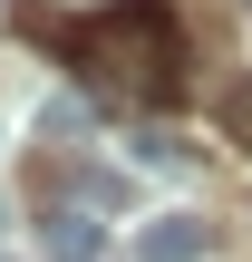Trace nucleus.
I'll list each match as a JSON object with an SVG mask.
<instances>
[{"instance_id":"1","label":"nucleus","mask_w":252,"mask_h":262,"mask_svg":"<svg viewBox=\"0 0 252 262\" xmlns=\"http://www.w3.org/2000/svg\"><path fill=\"white\" fill-rule=\"evenodd\" d=\"M97 58V78H117V88H175V19L155 10V0H126V10H107L87 39H78V68Z\"/></svg>"},{"instance_id":"2","label":"nucleus","mask_w":252,"mask_h":262,"mask_svg":"<svg viewBox=\"0 0 252 262\" xmlns=\"http://www.w3.org/2000/svg\"><path fill=\"white\" fill-rule=\"evenodd\" d=\"M204 253H214V224L204 214H155L136 233V262H204Z\"/></svg>"},{"instance_id":"3","label":"nucleus","mask_w":252,"mask_h":262,"mask_svg":"<svg viewBox=\"0 0 252 262\" xmlns=\"http://www.w3.org/2000/svg\"><path fill=\"white\" fill-rule=\"evenodd\" d=\"M97 253H107V233L87 214H49V262H97Z\"/></svg>"},{"instance_id":"4","label":"nucleus","mask_w":252,"mask_h":262,"mask_svg":"<svg viewBox=\"0 0 252 262\" xmlns=\"http://www.w3.org/2000/svg\"><path fill=\"white\" fill-rule=\"evenodd\" d=\"M223 136H233V146H243V156H252V78H243V88H233V97H223Z\"/></svg>"},{"instance_id":"5","label":"nucleus","mask_w":252,"mask_h":262,"mask_svg":"<svg viewBox=\"0 0 252 262\" xmlns=\"http://www.w3.org/2000/svg\"><path fill=\"white\" fill-rule=\"evenodd\" d=\"M136 156H146V165H185V136H175V126H146Z\"/></svg>"}]
</instances>
